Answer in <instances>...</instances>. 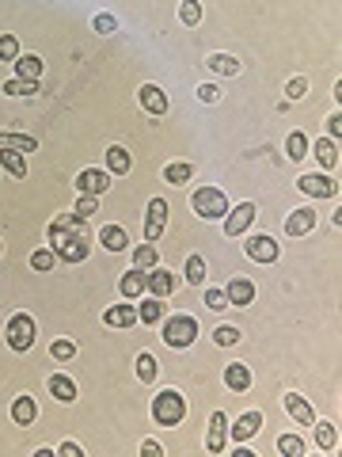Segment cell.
I'll return each instance as SVG.
<instances>
[{"label":"cell","instance_id":"24","mask_svg":"<svg viewBox=\"0 0 342 457\" xmlns=\"http://www.w3.org/2000/svg\"><path fill=\"white\" fill-rule=\"evenodd\" d=\"M308 149H312V141L304 138L301 130H293L289 138H285V156H289V160H304V156H308Z\"/></svg>","mask_w":342,"mask_h":457},{"label":"cell","instance_id":"40","mask_svg":"<svg viewBox=\"0 0 342 457\" xmlns=\"http://www.w3.org/2000/svg\"><path fill=\"white\" fill-rule=\"evenodd\" d=\"M277 449L289 454V457H301L304 454V438H297V434H282V438H277Z\"/></svg>","mask_w":342,"mask_h":457},{"label":"cell","instance_id":"36","mask_svg":"<svg viewBox=\"0 0 342 457\" xmlns=\"http://www.w3.org/2000/svg\"><path fill=\"white\" fill-rule=\"evenodd\" d=\"M156 374H160V362L152 359V354H137V377L141 381H156Z\"/></svg>","mask_w":342,"mask_h":457},{"label":"cell","instance_id":"18","mask_svg":"<svg viewBox=\"0 0 342 457\" xmlns=\"http://www.w3.org/2000/svg\"><path fill=\"white\" fill-rule=\"evenodd\" d=\"M225 385H228L232 392L251 389V370H247L244 362H228V366H225Z\"/></svg>","mask_w":342,"mask_h":457},{"label":"cell","instance_id":"49","mask_svg":"<svg viewBox=\"0 0 342 457\" xmlns=\"http://www.w3.org/2000/svg\"><path fill=\"white\" fill-rule=\"evenodd\" d=\"M327 134H331V138L339 141V134H342V114H339V111H334L331 118H327Z\"/></svg>","mask_w":342,"mask_h":457},{"label":"cell","instance_id":"52","mask_svg":"<svg viewBox=\"0 0 342 457\" xmlns=\"http://www.w3.org/2000/svg\"><path fill=\"white\" fill-rule=\"evenodd\" d=\"M0 252H4V244H0Z\"/></svg>","mask_w":342,"mask_h":457},{"label":"cell","instance_id":"2","mask_svg":"<svg viewBox=\"0 0 342 457\" xmlns=\"http://www.w3.org/2000/svg\"><path fill=\"white\" fill-rule=\"evenodd\" d=\"M4 335H8V347L16 354L31 351L34 347V335H38V324H34L31 312H16V317H8V328H4Z\"/></svg>","mask_w":342,"mask_h":457},{"label":"cell","instance_id":"26","mask_svg":"<svg viewBox=\"0 0 342 457\" xmlns=\"http://www.w3.org/2000/svg\"><path fill=\"white\" fill-rule=\"evenodd\" d=\"M308 153H316V156H319V164H323V168L331 171L334 164H339V141H334V138H323L316 149H308Z\"/></svg>","mask_w":342,"mask_h":457},{"label":"cell","instance_id":"29","mask_svg":"<svg viewBox=\"0 0 342 457\" xmlns=\"http://www.w3.org/2000/svg\"><path fill=\"white\" fill-rule=\"evenodd\" d=\"M130 153H126V149L122 145H111V149H106V168H111L114 171V176H126V171H130Z\"/></svg>","mask_w":342,"mask_h":457},{"label":"cell","instance_id":"31","mask_svg":"<svg viewBox=\"0 0 342 457\" xmlns=\"http://www.w3.org/2000/svg\"><path fill=\"white\" fill-rule=\"evenodd\" d=\"M0 164H4L16 180H23V176H27V160H23V153H16V149H0Z\"/></svg>","mask_w":342,"mask_h":457},{"label":"cell","instance_id":"11","mask_svg":"<svg viewBox=\"0 0 342 457\" xmlns=\"http://www.w3.org/2000/svg\"><path fill=\"white\" fill-rule=\"evenodd\" d=\"M225 434H228V416L225 412H213L209 431H205V449H209V454H220V449H225Z\"/></svg>","mask_w":342,"mask_h":457},{"label":"cell","instance_id":"23","mask_svg":"<svg viewBox=\"0 0 342 457\" xmlns=\"http://www.w3.org/2000/svg\"><path fill=\"white\" fill-rule=\"evenodd\" d=\"M49 392H54V400H61V404H73L76 400V385H73V377H65V374L49 377Z\"/></svg>","mask_w":342,"mask_h":457},{"label":"cell","instance_id":"33","mask_svg":"<svg viewBox=\"0 0 342 457\" xmlns=\"http://www.w3.org/2000/svg\"><path fill=\"white\" fill-rule=\"evenodd\" d=\"M312 427H316V446L319 449H334V446H339V427H334V423H319V419H316Z\"/></svg>","mask_w":342,"mask_h":457},{"label":"cell","instance_id":"38","mask_svg":"<svg viewBox=\"0 0 342 457\" xmlns=\"http://www.w3.org/2000/svg\"><path fill=\"white\" fill-rule=\"evenodd\" d=\"M179 19L187 27H198V23H202V4H198V0H183V4H179Z\"/></svg>","mask_w":342,"mask_h":457},{"label":"cell","instance_id":"43","mask_svg":"<svg viewBox=\"0 0 342 457\" xmlns=\"http://www.w3.org/2000/svg\"><path fill=\"white\" fill-rule=\"evenodd\" d=\"M76 217H84V221H88L91 217V213H99V202H95V195H80V202H76Z\"/></svg>","mask_w":342,"mask_h":457},{"label":"cell","instance_id":"20","mask_svg":"<svg viewBox=\"0 0 342 457\" xmlns=\"http://www.w3.org/2000/svg\"><path fill=\"white\" fill-rule=\"evenodd\" d=\"M103 324L130 328V324H137V309H133V305H111V309L103 312Z\"/></svg>","mask_w":342,"mask_h":457},{"label":"cell","instance_id":"30","mask_svg":"<svg viewBox=\"0 0 342 457\" xmlns=\"http://www.w3.org/2000/svg\"><path fill=\"white\" fill-rule=\"evenodd\" d=\"M156 263H160V252H156V244H152V240H148V244H141V248H133V267L152 270Z\"/></svg>","mask_w":342,"mask_h":457},{"label":"cell","instance_id":"46","mask_svg":"<svg viewBox=\"0 0 342 457\" xmlns=\"http://www.w3.org/2000/svg\"><path fill=\"white\" fill-rule=\"evenodd\" d=\"M91 27H95L99 34H111V31H118V19H114V16H106V12H103V16H95V19H91Z\"/></svg>","mask_w":342,"mask_h":457},{"label":"cell","instance_id":"48","mask_svg":"<svg viewBox=\"0 0 342 457\" xmlns=\"http://www.w3.org/2000/svg\"><path fill=\"white\" fill-rule=\"evenodd\" d=\"M198 99H202V103H217L220 88H217V84H202V88H198Z\"/></svg>","mask_w":342,"mask_h":457},{"label":"cell","instance_id":"4","mask_svg":"<svg viewBox=\"0 0 342 457\" xmlns=\"http://www.w3.org/2000/svg\"><path fill=\"white\" fill-rule=\"evenodd\" d=\"M190 206H194V213L205 217V221L225 217L228 213V198H225V191H217V187H198L194 198H190Z\"/></svg>","mask_w":342,"mask_h":457},{"label":"cell","instance_id":"7","mask_svg":"<svg viewBox=\"0 0 342 457\" xmlns=\"http://www.w3.org/2000/svg\"><path fill=\"white\" fill-rule=\"evenodd\" d=\"M54 252H57V259H61V263H84V259H88V252H91V244H88V237H84V233H76V237L61 240Z\"/></svg>","mask_w":342,"mask_h":457},{"label":"cell","instance_id":"35","mask_svg":"<svg viewBox=\"0 0 342 457\" xmlns=\"http://www.w3.org/2000/svg\"><path fill=\"white\" fill-rule=\"evenodd\" d=\"M137 320H145V324H160V320H163V305H160V297H148V301L137 309Z\"/></svg>","mask_w":342,"mask_h":457},{"label":"cell","instance_id":"32","mask_svg":"<svg viewBox=\"0 0 342 457\" xmlns=\"http://www.w3.org/2000/svg\"><path fill=\"white\" fill-rule=\"evenodd\" d=\"M0 149H16V153H34L38 141L23 138V134H0Z\"/></svg>","mask_w":342,"mask_h":457},{"label":"cell","instance_id":"44","mask_svg":"<svg viewBox=\"0 0 342 457\" xmlns=\"http://www.w3.org/2000/svg\"><path fill=\"white\" fill-rule=\"evenodd\" d=\"M213 339H217L220 347H232V343H240V332L232 324H225V328H217V332H213Z\"/></svg>","mask_w":342,"mask_h":457},{"label":"cell","instance_id":"5","mask_svg":"<svg viewBox=\"0 0 342 457\" xmlns=\"http://www.w3.org/2000/svg\"><path fill=\"white\" fill-rule=\"evenodd\" d=\"M163 225H168V202L163 198H152L145 210V240H160L163 237Z\"/></svg>","mask_w":342,"mask_h":457},{"label":"cell","instance_id":"47","mask_svg":"<svg viewBox=\"0 0 342 457\" xmlns=\"http://www.w3.org/2000/svg\"><path fill=\"white\" fill-rule=\"evenodd\" d=\"M205 305L209 309H228V294L225 290H205Z\"/></svg>","mask_w":342,"mask_h":457},{"label":"cell","instance_id":"25","mask_svg":"<svg viewBox=\"0 0 342 457\" xmlns=\"http://www.w3.org/2000/svg\"><path fill=\"white\" fill-rule=\"evenodd\" d=\"M16 73L23 76V81H38V76H42V57L19 54V57H16Z\"/></svg>","mask_w":342,"mask_h":457},{"label":"cell","instance_id":"6","mask_svg":"<svg viewBox=\"0 0 342 457\" xmlns=\"http://www.w3.org/2000/svg\"><path fill=\"white\" fill-rule=\"evenodd\" d=\"M244 252H247V259H255V263H274L277 255H282V248H277L274 237H247Z\"/></svg>","mask_w":342,"mask_h":457},{"label":"cell","instance_id":"3","mask_svg":"<svg viewBox=\"0 0 342 457\" xmlns=\"http://www.w3.org/2000/svg\"><path fill=\"white\" fill-rule=\"evenodd\" d=\"M194 339H198V320L187 317V312H179V317H171L168 324H163V343H168V347H175V351L190 347Z\"/></svg>","mask_w":342,"mask_h":457},{"label":"cell","instance_id":"28","mask_svg":"<svg viewBox=\"0 0 342 457\" xmlns=\"http://www.w3.org/2000/svg\"><path fill=\"white\" fill-rule=\"evenodd\" d=\"M205 65L213 69V73H220V76H236L240 73V61L232 54H209V61Z\"/></svg>","mask_w":342,"mask_h":457},{"label":"cell","instance_id":"27","mask_svg":"<svg viewBox=\"0 0 342 457\" xmlns=\"http://www.w3.org/2000/svg\"><path fill=\"white\" fill-rule=\"evenodd\" d=\"M190 176H194V168H190L187 160H171L168 168H163V180H168V183H175V187L190 183Z\"/></svg>","mask_w":342,"mask_h":457},{"label":"cell","instance_id":"42","mask_svg":"<svg viewBox=\"0 0 342 457\" xmlns=\"http://www.w3.org/2000/svg\"><path fill=\"white\" fill-rule=\"evenodd\" d=\"M16 57H19L16 34H0V61H16Z\"/></svg>","mask_w":342,"mask_h":457},{"label":"cell","instance_id":"37","mask_svg":"<svg viewBox=\"0 0 342 457\" xmlns=\"http://www.w3.org/2000/svg\"><path fill=\"white\" fill-rule=\"evenodd\" d=\"M183 275H187L190 286H198L205 278V259L202 255H187V267H183Z\"/></svg>","mask_w":342,"mask_h":457},{"label":"cell","instance_id":"13","mask_svg":"<svg viewBox=\"0 0 342 457\" xmlns=\"http://www.w3.org/2000/svg\"><path fill=\"white\" fill-rule=\"evenodd\" d=\"M312 225H316V210H308V206H301V210H293L285 217V233L289 237H304V233H312Z\"/></svg>","mask_w":342,"mask_h":457},{"label":"cell","instance_id":"12","mask_svg":"<svg viewBox=\"0 0 342 457\" xmlns=\"http://www.w3.org/2000/svg\"><path fill=\"white\" fill-rule=\"evenodd\" d=\"M285 412H289V416H293L301 427L316 423V412H312V404L301 396V392H285Z\"/></svg>","mask_w":342,"mask_h":457},{"label":"cell","instance_id":"1","mask_svg":"<svg viewBox=\"0 0 342 457\" xmlns=\"http://www.w3.org/2000/svg\"><path fill=\"white\" fill-rule=\"evenodd\" d=\"M152 419L160 427H179L183 419H187V400H183V392L163 389L160 396H152Z\"/></svg>","mask_w":342,"mask_h":457},{"label":"cell","instance_id":"15","mask_svg":"<svg viewBox=\"0 0 342 457\" xmlns=\"http://www.w3.org/2000/svg\"><path fill=\"white\" fill-rule=\"evenodd\" d=\"M118 290H122V297H141V294H148V270L133 267L130 275H122Z\"/></svg>","mask_w":342,"mask_h":457},{"label":"cell","instance_id":"19","mask_svg":"<svg viewBox=\"0 0 342 457\" xmlns=\"http://www.w3.org/2000/svg\"><path fill=\"white\" fill-rule=\"evenodd\" d=\"M225 294H228V305H240V309H244V305L255 301V286L247 282V278H232Z\"/></svg>","mask_w":342,"mask_h":457},{"label":"cell","instance_id":"8","mask_svg":"<svg viewBox=\"0 0 342 457\" xmlns=\"http://www.w3.org/2000/svg\"><path fill=\"white\" fill-rule=\"evenodd\" d=\"M255 221V202H240L236 210L225 213V233L228 237H244V228Z\"/></svg>","mask_w":342,"mask_h":457},{"label":"cell","instance_id":"10","mask_svg":"<svg viewBox=\"0 0 342 457\" xmlns=\"http://www.w3.org/2000/svg\"><path fill=\"white\" fill-rule=\"evenodd\" d=\"M76 187H80V195H103L106 187H111V171H99V168H84L80 176H76Z\"/></svg>","mask_w":342,"mask_h":457},{"label":"cell","instance_id":"50","mask_svg":"<svg viewBox=\"0 0 342 457\" xmlns=\"http://www.w3.org/2000/svg\"><path fill=\"white\" fill-rule=\"evenodd\" d=\"M141 454H145V457H160L163 449H160V442H152V438H148L145 446H141Z\"/></svg>","mask_w":342,"mask_h":457},{"label":"cell","instance_id":"41","mask_svg":"<svg viewBox=\"0 0 342 457\" xmlns=\"http://www.w3.org/2000/svg\"><path fill=\"white\" fill-rule=\"evenodd\" d=\"M49 354H54L57 362H69L76 354V343L73 339H54V347H49Z\"/></svg>","mask_w":342,"mask_h":457},{"label":"cell","instance_id":"22","mask_svg":"<svg viewBox=\"0 0 342 457\" xmlns=\"http://www.w3.org/2000/svg\"><path fill=\"white\" fill-rule=\"evenodd\" d=\"M99 244L111 248V252H122V248L130 244V237H126L122 225H103V228H99Z\"/></svg>","mask_w":342,"mask_h":457},{"label":"cell","instance_id":"9","mask_svg":"<svg viewBox=\"0 0 342 457\" xmlns=\"http://www.w3.org/2000/svg\"><path fill=\"white\" fill-rule=\"evenodd\" d=\"M297 187H301L304 195H312V198H339V183L327 180V176H301Z\"/></svg>","mask_w":342,"mask_h":457},{"label":"cell","instance_id":"17","mask_svg":"<svg viewBox=\"0 0 342 457\" xmlns=\"http://www.w3.org/2000/svg\"><path fill=\"white\" fill-rule=\"evenodd\" d=\"M137 96H141V107H145L148 114H168V96H163V88H156V84H145Z\"/></svg>","mask_w":342,"mask_h":457},{"label":"cell","instance_id":"21","mask_svg":"<svg viewBox=\"0 0 342 457\" xmlns=\"http://www.w3.org/2000/svg\"><path fill=\"white\" fill-rule=\"evenodd\" d=\"M12 419H16L19 427H31L34 419H38V404H34L31 396H16L12 400Z\"/></svg>","mask_w":342,"mask_h":457},{"label":"cell","instance_id":"16","mask_svg":"<svg viewBox=\"0 0 342 457\" xmlns=\"http://www.w3.org/2000/svg\"><path fill=\"white\" fill-rule=\"evenodd\" d=\"M259 427H262V412H244V416L236 419V427H228V431H232L236 442H247L251 434H259Z\"/></svg>","mask_w":342,"mask_h":457},{"label":"cell","instance_id":"45","mask_svg":"<svg viewBox=\"0 0 342 457\" xmlns=\"http://www.w3.org/2000/svg\"><path fill=\"white\" fill-rule=\"evenodd\" d=\"M304 92H308V81H304V76H293V81L285 84V96L289 99H304Z\"/></svg>","mask_w":342,"mask_h":457},{"label":"cell","instance_id":"39","mask_svg":"<svg viewBox=\"0 0 342 457\" xmlns=\"http://www.w3.org/2000/svg\"><path fill=\"white\" fill-rule=\"evenodd\" d=\"M57 263V252L54 248H38V252H31V267L34 270H49Z\"/></svg>","mask_w":342,"mask_h":457},{"label":"cell","instance_id":"34","mask_svg":"<svg viewBox=\"0 0 342 457\" xmlns=\"http://www.w3.org/2000/svg\"><path fill=\"white\" fill-rule=\"evenodd\" d=\"M4 96H34L38 92V81H23V76H16V81H4Z\"/></svg>","mask_w":342,"mask_h":457},{"label":"cell","instance_id":"51","mask_svg":"<svg viewBox=\"0 0 342 457\" xmlns=\"http://www.w3.org/2000/svg\"><path fill=\"white\" fill-rule=\"evenodd\" d=\"M61 454H65V457H80V446H76V442H61Z\"/></svg>","mask_w":342,"mask_h":457},{"label":"cell","instance_id":"14","mask_svg":"<svg viewBox=\"0 0 342 457\" xmlns=\"http://www.w3.org/2000/svg\"><path fill=\"white\" fill-rule=\"evenodd\" d=\"M171 290H175V275L156 263V267L148 270V294H152V297H168Z\"/></svg>","mask_w":342,"mask_h":457}]
</instances>
